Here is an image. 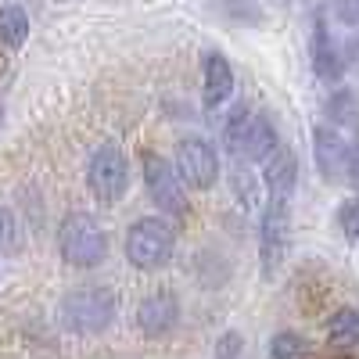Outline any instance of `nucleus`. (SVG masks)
Wrapping results in <instances>:
<instances>
[{"instance_id":"9","label":"nucleus","mask_w":359,"mask_h":359,"mask_svg":"<svg viewBox=\"0 0 359 359\" xmlns=\"http://www.w3.org/2000/svg\"><path fill=\"white\" fill-rule=\"evenodd\" d=\"M313 162L327 184H345L348 162H352V144L341 137V130L320 123V126H313Z\"/></svg>"},{"instance_id":"21","label":"nucleus","mask_w":359,"mask_h":359,"mask_svg":"<svg viewBox=\"0 0 359 359\" xmlns=\"http://www.w3.org/2000/svg\"><path fill=\"white\" fill-rule=\"evenodd\" d=\"M338 230H341L345 241H355V237H359V194L345 198L338 205Z\"/></svg>"},{"instance_id":"17","label":"nucleus","mask_w":359,"mask_h":359,"mask_svg":"<svg viewBox=\"0 0 359 359\" xmlns=\"http://www.w3.org/2000/svg\"><path fill=\"white\" fill-rule=\"evenodd\" d=\"M259 187H262V180H255L252 165L233 162V169H230V191H233L237 201L248 208V212H252V208H259Z\"/></svg>"},{"instance_id":"15","label":"nucleus","mask_w":359,"mask_h":359,"mask_svg":"<svg viewBox=\"0 0 359 359\" xmlns=\"http://www.w3.org/2000/svg\"><path fill=\"white\" fill-rule=\"evenodd\" d=\"M327 341L338 348L359 345V306H341L338 313H331V320H327Z\"/></svg>"},{"instance_id":"22","label":"nucleus","mask_w":359,"mask_h":359,"mask_svg":"<svg viewBox=\"0 0 359 359\" xmlns=\"http://www.w3.org/2000/svg\"><path fill=\"white\" fill-rule=\"evenodd\" d=\"M334 18L345 29H359V0H334Z\"/></svg>"},{"instance_id":"7","label":"nucleus","mask_w":359,"mask_h":359,"mask_svg":"<svg viewBox=\"0 0 359 359\" xmlns=\"http://www.w3.org/2000/svg\"><path fill=\"white\" fill-rule=\"evenodd\" d=\"M176 172L184 180V187L212 191L219 184V172H223L216 144L205 137H184L176 144Z\"/></svg>"},{"instance_id":"24","label":"nucleus","mask_w":359,"mask_h":359,"mask_svg":"<svg viewBox=\"0 0 359 359\" xmlns=\"http://www.w3.org/2000/svg\"><path fill=\"white\" fill-rule=\"evenodd\" d=\"M341 54H345V69L352 76H359V36H348L345 47H341Z\"/></svg>"},{"instance_id":"26","label":"nucleus","mask_w":359,"mask_h":359,"mask_svg":"<svg viewBox=\"0 0 359 359\" xmlns=\"http://www.w3.org/2000/svg\"><path fill=\"white\" fill-rule=\"evenodd\" d=\"M0 123H4V108H0Z\"/></svg>"},{"instance_id":"25","label":"nucleus","mask_w":359,"mask_h":359,"mask_svg":"<svg viewBox=\"0 0 359 359\" xmlns=\"http://www.w3.org/2000/svg\"><path fill=\"white\" fill-rule=\"evenodd\" d=\"M345 184H352L359 191V137L352 140V162H348V180H345Z\"/></svg>"},{"instance_id":"10","label":"nucleus","mask_w":359,"mask_h":359,"mask_svg":"<svg viewBox=\"0 0 359 359\" xmlns=\"http://www.w3.org/2000/svg\"><path fill=\"white\" fill-rule=\"evenodd\" d=\"M309 65H313V76L320 83H331L338 86L345 79V54L341 47L334 43V33H331V25H327L323 15L313 18V33H309Z\"/></svg>"},{"instance_id":"11","label":"nucleus","mask_w":359,"mask_h":359,"mask_svg":"<svg viewBox=\"0 0 359 359\" xmlns=\"http://www.w3.org/2000/svg\"><path fill=\"white\" fill-rule=\"evenodd\" d=\"M233 97V69H230V57L216 47L201 50V101L208 111L223 108Z\"/></svg>"},{"instance_id":"13","label":"nucleus","mask_w":359,"mask_h":359,"mask_svg":"<svg viewBox=\"0 0 359 359\" xmlns=\"http://www.w3.org/2000/svg\"><path fill=\"white\" fill-rule=\"evenodd\" d=\"M262 187L273 201H291V194L298 191V158L287 144H280L262 162Z\"/></svg>"},{"instance_id":"8","label":"nucleus","mask_w":359,"mask_h":359,"mask_svg":"<svg viewBox=\"0 0 359 359\" xmlns=\"http://www.w3.org/2000/svg\"><path fill=\"white\" fill-rule=\"evenodd\" d=\"M140 169H144V187H147V194H151V201L162 208V212H165V216H187L191 201H187L184 180H180L176 165L165 162V158L155 155V151H147V155L140 158Z\"/></svg>"},{"instance_id":"3","label":"nucleus","mask_w":359,"mask_h":359,"mask_svg":"<svg viewBox=\"0 0 359 359\" xmlns=\"http://www.w3.org/2000/svg\"><path fill=\"white\" fill-rule=\"evenodd\" d=\"M57 252L72 269H94L108 255V233L94 216L69 212L62 226H57Z\"/></svg>"},{"instance_id":"4","label":"nucleus","mask_w":359,"mask_h":359,"mask_svg":"<svg viewBox=\"0 0 359 359\" xmlns=\"http://www.w3.org/2000/svg\"><path fill=\"white\" fill-rule=\"evenodd\" d=\"M176 252V226L162 216H144L137 223H130L126 230V259L130 266L151 273V269H162Z\"/></svg>"},{"instance_id":"12","label":"nucleus","mask_w":359,"mask_h":359,"mask_svg":"<svg viewBox=\"0 0 359 359\" xmlns=\"http://www.w3.org/2000/svg\"><path fill=\"white\" fill-rule=\"evenodd\" d=\"M176 323H180V298L169 287L147 294L137 306V327L144 338H165Z\"/></svg>"},{"instance_id":"20","label":"nucleus","mask_w":359,"mask_h":359,"mask_svg":"<svg viewBox=\"0 0 359 359\" xmlns=\"http://www.w3.org/2000/svg\"><path fill=\"white\" fill-rule=\"evenodd\" d=\"M22 252V226L11 208L0 205V255H18Z\"/></svg>"},{"instance_id":"23","label":"nucleus","mask_w":359,"mask_h":359,"mask_svg":"<svg viewBox=\"0 0 359 359\" xmlns=\"http://www.w3.org/2000/svg\"><path fill=\"white\" fill-rule=\"evenodd\" d=\"M241 345H245L241 334H237V331H226V334L219 338V345H216V359H233V355H241Z\"/></svg>"},{"instance_id":"6","label":"nucleus","mask_w":359,"mask_h":359,"mask_svg":"<svg viewBox=\"0 0 359 359\" xmlns=\"http://www.w3.org/2000/svg\"><path fill=\"white\" fill-rule=\"evenodd\" d=\"M86 187L94 191V198L101 201H123L126 191H130V162H126V151L118 144H101L94 155L86 162Z\"/></svg>"},{"instance_id":"18","label":"nucleus","mask_w":359,"mask_h":359,"mask_svg":"<svg viewBox=\"0 0 359 359\" xmlns=\"http://www.w3.org/2000/svg\"><path fill=\"white\" fill-rule=\"evenodd\" d=\"M212 11L237 25H262V18H266L255 0H212Z\"/></svg>"},{"instance_id":"1","label":"nucleus","mask_w":359,"mask_h":359,"mask_svg":"<svg viewBox=\"0 0 359 359\" xmlns=\"http://www.w3.org/2000/svg\"><path fill=\"white\" fill-rule=\"evenodd\" d=\"M280 144L284 140H280L277 123L269 111H252L248 104H237L223 123V147L230 151L233 162L262 165Z\"/></svg>"},{"instance_id":"5","label":"nucleus","mask_w":359,"mask_h":359,"mask_svg":"<svg viewBox=\"0 0 359 359\" xmlns=\"http://www.w3.org/2000/svg\"><path fill=\"white\" fill-rule=\"evenodd\" d=\"M287 252H291V208L287 201L269 198L262 205V219H259V266L266 280H273L280 273Z\"/></svg>"},{"instance_id":"14","label":"nucleus","mask_w":359,"mask_h":359,"mask_svg":"<svg viewBox=\"0 0 359 359\" xmlns=\"http://www.w3.org/2000/svg\"><path fill=\"white\" fill-rule=\"evenodd\" d=\"M323 115H327V126L334 130H352L359 137V94L352 86H338L331 97L323 104Z\"/></svg>"},{"instance_id":"16","label":"nucleus","mask_w":359,"mask_h":359,"mask_svg":"<svg viewBox=\"0 0 359 359\" xmlns=\"http://www.w3.org/2000/svg\"><path fill=\"white\" fill-rule=\"evenodd\" d=\"M25 40H29V15L18 4L0 8V47L18 50Z\"/></svg>"},{"instance_id":"19","label":"nucleus","mask_w":359,"mask_h":359,"mask_svg":"<svg viewBox=\"0 0 359 359\" xmlns=\"http://www.w3.org/2000/svg\"><path fill=\"white\" fill-rule=\"evenodd\" d=\"M269 359H309V338L298 331H277L269 341Z\"/></svg>"},{"instance_id":"2","label":"nucleus","mask_w":359,"mask_h":359,"mask_svg":"<svg viewBox=\"0 0 359 359\" xmlns=\"http://www.w3.org/2000/svg\"><path fill=\"white\" fill-rule=\"evenodd\" d=\"M118 302H115V291L104 284L94 287H76L62 298L57 306V320H62L65 331L72 334H101L115 323Z\"/></svg>"}]
</instances>
